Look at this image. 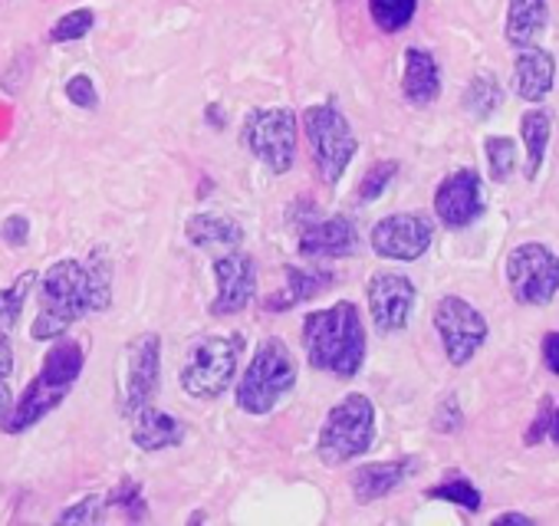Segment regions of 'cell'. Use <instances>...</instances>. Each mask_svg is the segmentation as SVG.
<instances>
[{"label":"cell","instance_id":"cell-26","mask_svg":"<svg viewBox=\"0 0 559 526\" xmlns=\"http://www.w3.org/2000/svg\"><path fill=\"white\" fill-rule=\"evenodd\" d=\"M37 280H40V274L37 271H27L8 290H0V326H4V330H14L21 323L24 307H27L31 290L37 287Z\"/></svg>","mask_w":559,"mask_h":526},{"label":"cell","instance_id":"cell-30","mask_svg":"<svg viewBox=\"0 0 559 526\" xmlns=\"http://www.w3.org/2000/svg\"><path fill=\"white\" fill-rule=\"evenodd\" d=\"M96 27V11L90 8H76L70 14H63L53 27H50V44H73V40H83L90 37Z\"/></svg>","mask_w":559,"mask_h":526},{"label":"cell","instance_id":"cell-25","mask_svg":"<svg viewBox=\"0 0 559 526\" xmlns=\"http://www.w3.org/2000/svg\"><path fill=\"white\" fill-rule=\"evenodd\" d=\"M418 14V0H369V17L382 34L405 31Z\"/></svg>","mask_w":559,"mask_h":526},{"label":"cell","instance_id":"cell-27","mask_svg":"<svg viewBox=\"0 0 559 526\" xmlns=\"http://www.w3.org/2000/svg\"><path fill=\"white\" fill-rule=\"evenodd\" d=\"M503 93H500V83L493 73H477L464 93V109L474 116V119H487L497 106H500Z\"/></svg>","mask_w":559,"mask_h":526},{"label":"cell","instance_id":"cell-13","mask_svg":"<svg viewBox=\"0 0 559 526\" xmlns=\"http://www.w3.org/2000/svg\"><path fill=\"white\" fill-rule=\"evenodd\" d=\"M158 369H162V336L155 333L135 336L126 349V372H122V411L126 415L152 402L158 388Z\"/></svg>","mask_w":559,"mask_h":526},{"label":"cell","instance_id":"cell-34","mask_svg":"<svg viewBox=\"0 0 559 526\" xmlns=\"http://www.w3.org/2000/svg\"><path fill=\"white\" fill-rule=\"evenodd\" d=\"M67 99L73 103V106H80V109H99V93H96V83H93V76H86V73H76V76H70L67 80Z\"/></svg>","mask_w":559,"mask_h":526},{"label":"cell","instance_id":"cell-11","mask_svg":"<svg viewBox=\"0 0 559 526\" xmlns=\"http://www.w3.org/2000/svg\"><path fill=\"white\" fill-rule=\"evenodd\" d=\"M214 280L217 294L211 300V316H237L250 307L257 294V263L250 253L224 250L214 256Z\"/></svg>","mask_w":559,"mask_h":526},{"label":"cell","instance_id":"cell-15","mask_svg":"<svg viewBox=\"0 0 559 526\" xmlns=\"http://www.w3.org/2000/svg\"><path fill=\"white\" fill-rule=\"evenodd\" d=\"M435 214L444 227H471L484 214V198H480V175L474 168H457L451 171L438 191H435Z\"/></svg>","mask_w":559,"mask_h":526},{"label":"cell","instance_id":"cell-20","mask_svg":"<svg viewBox=\"0 0 559 526\" xmlns=\"http://www.w3.org/2000/svg\"><path fill=\"white\" fill-rule=\"evenodd\" d=\"M402 96L412 106H431L441 96V70H438V60L428 50H421V47H408L405 50Z\"/></svg>","mask_w":559,"mask_h":526},{"label":"cell","instance_id":"cell-19","mask_svg":"<svg viewBox=\"0 0 559 526\" xmlns=\"http://www.w3.org/2000/svg\"><path fill=\"white\" fill-rule=\"evenodd\" d=\"M129 418H132V444L142 451H165V447H178L185 441V425L171 411L142 405Z\"/></svg>","mask_w":559,"mask_h":526},{"label":"cell","instance_id":"cell-33","mask_svg":"<svg viewBox=\"0 0 559 526\" xmlns=\"http://www.w3.org/2000/svg\"><path fill=\"white\" fill-rule=\"evenodd\" d=\"M103 513H106V497L90 493V497L76 500L73 506H67V510L60 513V523H99Z\"/></svg>","mask_w":559,"mask_h":526},{"label":"cell","instance_id":"cell-17","mask_svg":"<svg viewBox=\"0 0 559 526\" xmlns=\"http://www.w3.org/2000/svg\"><path fill=\"white\" fill-rule=\"evenodd\" d=\"M418 467V461L412 457H402V461H376V464H366L353 474V497L356 503H376L382 497H389L392 490H399L412 470Z\"/></svg>","mask_w":559,"mask_h":526},{"label":"cell","instance_id":"cell-37","mask_svg":"<svg viewBox=\"0 0 559 526\" xmlns=\"http://www.w3.org/2000/svg\"><path fill=\"white\" fill-rule=\"evenodd\" d=\"M549 425H552V402L543 398V402L536 405V418H533V425H530V431H526V444H539V441L549 434Z\"/></svg>","mask_w":559,"mask_h":526},{"label":"cell","instance_id":"cell-32","mask_svg":"<svg viewBox=\"0 0 559 526\" xmlns=\"http://www.w3.org/2000/svg\"><path fill=\"white\" fill-rule=\"evenodd\" d=\"M106 506H119L129 519H145V500H142V487L126 480L119 490H112L106 497Z\"/></svg>","mask_w":559,"mask_h":526},{"label":"cell","instance_id":"cell-42","mask_svg":"<svg viewBox=\"0 0 559 526\" xmlns=\"http://www.w3.org/2000/svg\"><path fill=\"white\" fill-rule=\"evenodd\" d=\"M207 122H217V125H224V112H221V106H207Z\"/></svg>","mask_w":559,"mask_h":526},{"label":"cell","instance_id":"cell-38","mask_svg":"<svg viewBox=\"0 0 559 526\" xmlns=\"http://www.w3.org/2000/svg\"><path fill=\"white\" fill-rule=\"evenodd\" d=\"M14 372V346H11V330L0 326V382H8Z\"/></svg>","mask_w":559,"mask_h":526},{"label":"cell","instance_id":"cell-23","mask_svg":"<svg viewBox=\"0 0 559 526\" xmlns=\"http://www.w3.org/2000/svg\"><path fill=\"white\" fill-rule=\"evenodd\" d=\"M549 21V8L546 0H510L507 8V44L510 47H533V40L546 31Z\"/></svg>","mask_w":559,"mask_h":526},{"label":"cell","instance_id":"cell-24","mask_svg":"<svg viewBox=\"0 0 559 526\" xmlns=\"http://www.w3.org/2000/svg\"><path fill=\"white\" fill-rule=\"evenodd\" d=\"M520 132H523V145H526V168H523V175H526V181H536L539 165H543L546 148H549V116L543 109L523 112Z\"/></svg>","mask_w":559,"mask_h":526},{"label":"cell","instance_id":"cell-1","mask_svg":"<svg viewBox=\"0 0 559 526\" xmlns=\"http://www.w3.org/2000/svg\"><path fill=\"white\" fill-rule=\"evenodd\" d=\"M37 284L40 307L31 336L37 343H53L57 336L70 333L83 313H106L112 307V260L103 247H96L90 263L73 256L57 260Z\"/></svg>","mask_w":559,"mask_h":526},{"label":"cell","instance_id":"cell-29","mask_svg":"<svg viewBox=\"0 0 559 526\" xmlns=\"http://www.w3.org/2000/svg\"><path fill=\"white\" fill-rule=\"evenodd\" d=\"M484 155H487V168H490V181L503 184L510 178V171L516 168V145L507 135H490L484 142Z\"/></svg>","mask_w":559,"mask_h":526},{"label":"cell","instance_id":"cell-31","mask_svg":"<svg viewBox=\"0 0 559 526\" xmlns=\"http://www.w3.org/2000/svg\"><path fill=\"white\" fill-rule=\"evenodd\" d=\"M395 175H399V162H379V165H372V168L366 171L362 184H359V201L369 204V201L382 198Z\"/></svg>","mask_w":559,"mask_h":526},{"label":"cell","instance_id":"cell-14","mask_svg":"<svg viewBox=\"0 0 559 526\" xmlns=\"http://www.w3.org/2000/svg\"><path fill=\"white\" fill-rule=\"evenodd\" d=\"M366 297H369V313H372V323L379 333H402L412 320V310H415V284L405 277V274H395V271H379L372 274L369 287H366Z\"/></svg>","mask_w":559,"mask_h":526},{"label":"cell","instance_id":"cell-18","mask_svg":"<svg viewBox=\"0 0 559 526\" xmlns=\"http://www.w3.org/2000/svg\"><path fill=\"white\" fill-rule=\"evenodd\" d=\"M556 80V60L546 50L536 47H520L513 60V89L526 103H543L552 89Z\"/></svg>","mask_w":559,"mask_h":526},{"label":"cell","instance_id":"cell-2","mask_svg":"<svg viewBox=\"0 0 559 526\" xmlns=\"http://www.w3.org/2000/svg\"><path fill=\"white\" fill-rule=\"evenodd\" d=\"M304 349L317 372L333 379H356L366 366V323L359 307L340 300L326 310L307 313L304 320Z\"/></svg>","mask_w":559,"mask_h":526},{"label":"cell","instance_id":"cell-43","mask_svg":"<svg viewBox=\"0 0 559 526\" xmlns=\"http://www.w3.org/2000/svg\"><path fill=\"white\" fill-rule=\"evenodd\" d=\"M549 438L559 444V408H552V425H549Z\"/></svg>","mask_w":559,"mask_h":526},{"label":"cell","instance_id":"cell-6","mask_svg":"<svg viewBox=\"0 0 559 526\" xmlns=\"http://www.w3.org/2000/svg\"><path fill=\"white\" fill-rule=\"evenodd\" d=\"M304 132L313 148V162L320 178L333 188L343 181L346 168L353 165L359 152V139L353 132V122L333 106V103H317L304 112Z\"/></svg>","mask_w":559,"mask_h":526},{"label":"cell","instance_id":"cell-16","mask_svg":"<svg viewBox=\"0 0 559 526\" xmlns=\"http://www.w3.org/2000/svg\"><path fill=\"white\" fill-rule=\"evenodd\" d=\"M359 243L356 224L343 214L326 217V220H310L300 230V253L307 260H340L349 256Z\"/></svg>","mask_w":559,"mask_h":526},{"label":"cell","instance_id":"cell-8","mask_svg":"<svg viewBox=\"0 0 559 526\" xmlns=\"http://www.w3.org/2000/svg\"><path fill=\"white\" fill-rule=\"evenodd\" d=\"M297 112L287 106L257 109L243 122V142L250 155L273 175H287L297 162Z\"/></svg>","mask_w":559,"mask_h":526},{"label":"cell","instance_id":"cell-5","mask_svg":"<svg viewBox=\"0 0 559 526\" xmlns=\"http://www.w3.org/2000/svg\"><path fill=\"white\" fill-rule=\"evenodd\" d=\"M372 441H376V405L369 395L353 392L330 408L317 438V454L323 464L340 467L362 457L372 447Z\"/></svg>","mask_w":559,"mask_h":526},{"label":"cell","instance_id":"cell-40","mask_svg":"<svg viewBox=\"0 0 559 526\" xmlns=\"http://www.w3.org/2000/svg\"><path fill=\"white\" fill-rule=\"evenodd\" d=\"M11 408H14V402H11V388L0 382V428H4V421H8V415H11Z\"/></svg>","mask_w":559,"mask_h":526},{"label":"cell","instance_id":"cell-9","mask_svg":"<svg viewBox=\"0 0 559 526\" xmlns=\"http://www.w3.org/2000/svg\"><path fill=\"white\" fill-rule=\"evenodd\" d=\"M510 294L523 307H546L559 290V256L543 243H520L507 256Z\"/></svg>","mask_w":559,"mask_h":526},{"label":"cell","instance_id":"cell-39","mask_svg":"<svg viewBox=\"0 0 559 526\" xmlns=\"http://www.w3.org/2000/svg\"><path fill=\"white\" fill-rule=\"evenodd\" d=\"M543 362L552 375H559V333H549L543 339Z\"/></svg>","mask_w":559,"mask_h":526},{"label":"cell","instance_id":"cell-35","mask_svg":"<svg viewBox=\"0 0 559 526\" xmlns=\"http://www.w3.org/2000/svg\"><path fill=\"white\" fill-rule=\"evenodd\" d=\"M461 421H464V415H461V405H457V398L454 395H444L441 398V405L435 408V431H441V434H451V431H457L461 428Z\"/></svg>","mask_w":559,"mask_h":526},{"label":"cell","instance_id":"cell-10","mask_svg":"<svg viewBox=\"0 0 559 526\" xmlns=\"http://www.w3.org/2000/svg\"><path fill=\"white\" fill-rule=\"evenodd\" d=\"M435 330L441 336L444 356L451 366H467L477 349L487 343V320L477 307L461 297H441L435 307Z\"/></svg>","mask_w":559,"mask_h":526},{"label":"cell","instance_id":"cell-12","mask_svg":"<svg viewBox=\"0 0 559 526\" xmlns=\"http://www.w3.org/2000/svg\"><path fill=\"white\" fill-rule=\"evenodd\" d=\"M369 240L382 260L412 263L428 253V247L435 240V227L425 214H389L372 227Z\"/></svg>","mask_w":559,"mask_h":526},{"label":"cell","instance_id":"cell-36","mask_svg":"<svg viewBox=\"0 0 559 526\" xmlns=\"http://www.w3.org/2000/svg\"><path fill=\"white\" fill-rule=\"evenodd\" d=\"M0 237L11 247H24L31 240V217L27 214H11L4 224H0Z\"/></svg>","mask_w":559,"mask_h":526},{"label":"cell","instance_id":"cell-28","mask_svg":"<svg viewBox=\"0 0 559 526\" xmlns=\"http://www.w3.org/2000/svg\"><path fill=\"white\" fill-rule=\"evenodd\" d=\"M428 497L431 500H448V503H457V506H464V510H471V513H477L480 506H484V497H480V490L467 480V477H457V474H451L444 483H435L431 490H428Z\"/></svg>","mask_w":559,"mask_h":526},{"label":"cell","instance_id":"cell-22","mask_svg":"<svg viewBox=\"0 0 559 526\" xmlns=\"http://www.w3.org/2000/svg\"><path fill=\"white\" fill-rule=\"evenodd\" d=\"M333 284L330 271H304V267H287V284L280 287L273 297H266V310H294L304 300H313L317 294H323Z\"/></svg>","mask_w":559,"mask_h":526},{"label":"cell","instance_id":"cell-21","mask_svg":"<svg viewBox=\"0 0 559 526\" xmlns=\"http://www.w3.org/2000/svg\"><path fill=\"white\" fill-rule=\"evenodd\" d=\"M185 237L198 250L224 253L243 243V227L227 214H191L185 224Z\"/></svg>","mask_w":559,"mask_h":526},{"label":"cell","instance_id":"cell-3","mask_svg":"<svg viewBox=\"0 0 559 526\" xmlns=\"http://www.w3.org/2000/svg\"><path fill=\"white\" fill-rule=\"evenodd\" d=\"M83 366H86V346L67 333L57 336L53 346L47 349L44 362H40V372L27 382L24 395L14 402V408L4 421V431L24 434L34 425H40L53 408H60L67 402L70 388L83 375Z\"/></svg>","mask_w":559,"mask_h":526},{"label":"cell","instance_id":"cell-7","mask_svg":"<svg viewBox=\"0 0 559 526\" xmlns=\"http://www.w3.org/2000/svg\"><path fill=\"white\" fill-rule=\"evenodd\" d=\"M237 352H240V339H234V336L194 339L181 362V372H178L181 388L198 402L221 398L237 379Z\"/></svg>","mask_w":559,"mask_h":526},{"label":"cell","instance_id":"cell-41","mask_svg":"<svg viewBox=\"0 0 559 526\" xmlns=\"http://www.w3.org/2000/svg\"><path fill=\"white\" fill-rule=\"evenodd\" d=\"M493 523H520V526H533V516H526V513H516V510H510V513H500Z\"/></svg>","mask_w":559,"mask_h":526},{"label":"cell","instance_id":"cell-4","mask_svg":"<svg viewBox=\"0 0 559 526\" xmlns=\"http://www.w3.org/2000/svg\"><path fill=\"white\" fill-rule=\"evenodd\" d=\"M297 379H300V369H297L294 349L280 336H266L257 346L250 366L243 369L237 392H234V402L240 411L263 418L297 388Z\"/></svg>","mask_w":559,"mask_h":526}]
</instances>
